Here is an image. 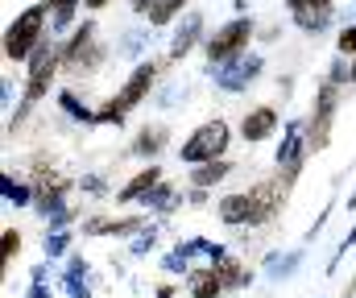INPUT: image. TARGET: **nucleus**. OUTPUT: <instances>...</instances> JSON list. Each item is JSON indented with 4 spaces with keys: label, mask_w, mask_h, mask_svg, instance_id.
Wrapping results in <instances>:
<instances>
[{
    "label": "nucleus",
    "mask_w": 356,
    "mask_h": 298,
    "mask_svg": "<svg viewBox=\"0 0 356 298\" xmlns=\"http://www.w3.org/2000/svg\"><path fill=\"white\" fill-rule=\"evenodd\" d=\"M311 154V141H307V133L294 124L290 133H286V141H282V149H277V166L286 170V179H294L298 170H302V158Z\"/></svg>",
    "instance_id": "nucleus-11"
},
{
    "label": "nucleus",
    "mask_w": 356,
    "mask_h": 298,
    "mask_svg": "<svg viewBox=\"0 0 356 298\" xmlns=\"http://www.w3.org/2000/svg\"><path fill=\"white\" fill-rule=\"evenodd\" d=\"M253 17H236V21H228V25H220L211 38H207V63L211 67H220V63H232V58H241L245 50H249V42H253Z\"/></svg>",
    "instance_id": "nucleus-4"
},
{
    "label": "nucleus",
    "mask_w": 356,
    "mask_h": 298,
    "mask_svg": "<svg viewBox=\"0 0 356 298\" xmlns=\"http://www.w3.org/2000/svg\"><path fill=\"white\" fill-rule=\"evenodd\" d=\"M46 13H50L46 4H33L17 21H8V29H4V58L8 63H25L38 54V46L46 42Z\"/></svg>",
    "instance_id": "nucleus-1"
},
{
    "label": "nucleus",
    "mask_w": 356,
    "mask_h": 298,
    "mask_svg": "<svg viewBox=\"0 0 356 298\" xmlns=\"http://www.w3.org/2000/svg\"><path fill=\"white\" fill-rule=\"evenodd\" d=\"M340 54H356V25H348L340 33Z\"/></svg>",
    "instance_id": "nucleus-20"
},
{
    "label": "nucleus",
    "mask_w": 356,
    "mask_h": 298,
    "mask_svg": "<svg viewBox=\"0 0 356 298\" xmlns=\"http://www.w3.org/2000/svg\"><path fill=\"white\" fill-rule=\"evenodd\" d=\"M195 38H199V17H191V21H186V29H178L175 46H170V63H175V58H186V54H191Z\"/></svg>",
    "instance_id": "nucleus-15"
},
{
    "label": "nucleus",
    "mask_w": 356,
    "mask_h": 298,
    "mask_svg": "<svg viewBox=\"0 0 356 298\" xmlns=\"http://www.w3.org/2000/svg\"><path fill=\"white\" fill-rule=\"evenodd\" d=\"M162 187V166H141L120 191H116V203L120 207H129V203H141V199H149L154 191Z\"/></svg>",
    "instance_id": "nucleus-9"
},
{
    "label": "nucleus",
    "mask_w": 356,
    "mask_h": 298,
    "mask_svg": "<svg viewBox=\"0 0 356 298\" xmlns=\"http://www.w3.org/2000/svg\"><path fill=\"white\" fill-rule=\"evenodd\" d=\"M220 220L241 228V224H253L257 220V199H253V187L249 191H232V195L220 199Z\"/></svg>",
    "instance_id": "nucleus-10"
},
{
    "label": "nucleus",
    "mask_w": 356,
    "mask_h": 298,
    "mask_svg": "<svg viewBox=\"0 0 356 298\" xmlns=\"http://www.w3.org/2000/svg\"><path fill=\"white\" fill-rule=\"evenodd\" d=\"M21 253V232L17 228H4V261H13Z\"/></svg>",
    "instance_id": "nucleus-19"
},
{
    "label": "nucleus",
    "mask_w": 356,
    "mask_h": 298,
    "mask_svg": "<svg viewBox=\"0 0 356 298\" xmlns=\"http://www.w3.org/2000/svg\"><path fill=\"white\" fill-rule=\"evenodd\" d=\"M182 8H186V0H166V4L158 8V13H149V21H154V25H166V21H170L175 13H182Z\"/></svg>",
    "instance_id": "nucleus-18"
},
{
    "label": "nucleus",
    "mask_w": 356,
    "mask_h": 298,
    "mask_svg": "<svg viewBox=\"0 0 356 298\" xmlns=\"http://www.w3.org/2000/svg\"><path fill=\"white\" fill-rule=\"evenodd\" d=\"M220 278H224V286H228V290H236V286H245V282H249V274H245V265H241L236 257H224V261H220Z\"/></svg>",
    "instance_id": "nucleus-16"
},
{
    "label": "nucleus",
    "mask_w": 356,
    "mask_h": 298,
    "mask_svg": "<svg viewBox=\"0 0 356 298\" xmlns=\"http://www.w3.org/2000/svg\"><path fill=\"white\" fill-rule=\"evenodd\" d=\"M58 67H63V50H58L54 42H42V46H38V54H33V67H29L25 108H33L38 99H46L50 83H54V75H58Z\"/></svg>",
    "instance_id": "nucleus-5"
},
{
    "label": "nucleus",
    "mask_w": 356,
    "mask_h": 298,
    "mask_svg": "<svg viewBox=\"0 0 356 298\" xmlns=\"http://www.w3.org/2000/svg\"><path fill=\"white\" fill-rule=\"evenodd\" d=\"M166 145H170V133H166L162 124H149V129H141V133L133 137V154H141V158H158Z\"/></svg>",
    "instance_id": "nucleus-13"
},
{
    "label": "nucleus",
    "mask_w": 356,
    "mask_h": 298,
    "mask_svg": "<svg viewBox=\"0 0 356 298\" xmlns=\"http://www.w3.org/2000/svg\"><path fill=\"white\" fill-rule=\"evenodd\" d=\"M228 174H232V162H228V158H220V162L195 166V170H191V187H195V191H211V187H216V183H224Z\"/></svg>",
    "instance_id": "nucleus-14"
},
{
    "label": "nucleus",
    "mask_w": 356,
    "mask_h": 298,
    "mask_svg": "<svg viewBox=\"0 0 356 298\" xmlns=\"http://www.w3.org/2000/svg\"><path fill=\"white\" fill-rule=\"evenodd\" d=\"M277 133V108H269V104H257V108H249L245 116H241V137L249 141V145H257V141H269Z\"/></svg>",
    "instance_id": "nucleus-8"
},
{
    "label": "nucleus",
    "mask_w": 356,
    "mask_h": 298,
    "mask_svg": "<svg viewBox=\"0 0 356 298\" xmlns=\"http://www.w3.org/2000/svg\"><path fill=\"white\" fill-rule=\"evenodd\" d=\"M286 8H290L294 25H298L302 33H319V29L332 21L336 0H286Z\"/></svg>",
    "instance_id": "nucleus-7"
},
{
    "label": "nucleus",
    "mask_w": 356,
    "mask_h": 298,
    "mask_svg": "<svg viewBox=\"0 0 356 298\" xmlns=\"http://www.w3.org/2000/svg\"><path fill=\"white\" fill-rule=\"evenodd\" d=\"M79 4H83V0H46V8L54 13V21H58V25H67V21L75 17V8H79Z\"/></svg>",
    "instance_id": "nucleus-17"
},
{
    "label": "nucleus",
    "mask_w": 356,
    "mask_h": 298,
    "mask_svg": "<svg viewBox=\"0 0 356 298\" xmlns=\"http://www.w3.org/2000/svg\"><path fill=\"white\" fill-rule=\"evenodd\" d=\"M186 290H191V298H220L228 286L220 278V265H199L186 274Z\"/></svg>",
    "instance_id": "nucleus-12"
},
{
    "label": "nucleus",
    "mask_w": 356,
    "mask_h": 298,
    "mask_svg": "<svg viewBox=\"0 0 356 298\" xmlns=\"http://www.w3.org/2000/svg\"><path fill=\"white\" fill-rule=\"evenodd\" d=\"M154 83H158V63H141V67L124 79V88L112 96V104H104V108L95 112V120H124L141 99H149Z\"/></svg>",
    "instance_id": "nucleus-2"
},
{
    "label": "nucleus",
    "mask_w": 356,
    "mask_h": 298,
    "mask_svg": "<svg viewBox=\"0 0 356 298\" xmlns=\"http://www.w3.org/2000/svg\"><path fill=\"white\" fill-rule=\"evenodd\" d=\"M158 298H178L175 286H158Z\"/></svg>",
    "instance_id": "nucleus-22"
},
{
    "label": "nucleus",
    "mask_w": 356,
    "mask_h": 298,
    "mask_svg": "<svg viewBox=\"0 0 356 298\" xmlns=\"http://www.w3.org/2000/svg\"><path fill=\"white\" fill-rule=\"evenodd\" d=\"M4 191H8V203H29V187H13V183H4Z\"/></svg>",
    "instance_id": "nucleus-21"
},
{
    "label": "nucleus",
    "mask_w": 356,
    "mask_h": 298,
    "mask_svg": "<svg viewBox=\"0 0 356 298\" xmlns=\"http://www.w3.org/2000/svg\"><path fill=\"white\" fill-rule=\"evenodd\" d=\"M340 99H336V83H323L319 99H315V112H311V124H307V141H311V154L323 149L332 141V116H336Z\"/></svg>",
    "instance_id": "nucleus-6"
},
{
    "label": "nucleus",
    "mask_w": 356,
    "mask_h": 298,
    "mask_svg": "<svg viewBox=\"0 0 356 298\" xmlns=\"http://www.w3.org/2000/svg\"><path fill=\"white\" fill-rule=\"evenodd\" d=\"M228 141H232L228 124H224V120H207V124H199V129L182 141L178 154H182V162H191V166H207V162H220V158H224Z\"/></svg>",
    "instance_id": "nucleus-3"
},
{
    "label": "nucleus",
    "mask_w": 356,
    "mask_h": 298,
    "mask_svg": "<svg viewBox=\"0 0 356 298\" xmlns=\"http://www.w3.org/2000/svg\"><path fill=\"white\" fill-rule=\"evenodd\" d=\"M348 83H356V63H353V71H348Z\"/></svg>",
    "instance_id": "nucleus-23"
}]
</instances>
